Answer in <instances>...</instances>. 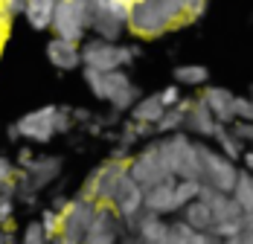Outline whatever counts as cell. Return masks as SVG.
Returning a JSON list of instances; mask_svg holds the SVG:
<instances>
[{"label": "cell", "instance_id": "1", "mask_svg": "<svg viewBox=\"0 0 253 244\" xmlns=\"http://www.w3.org/2000/svg\"><path fill=\"white\" fill-rule=\"evenodd\" d=\"M183 18L186 12L175 0H134L128 15V29L140 38H160L169 29H175Z\"/></svg>", "mask_w": 253, "mask_h": 244}, {"label": "cell", "instance_id": "2", "mask_svg": "<svg viewBox=\"0 0 253 244\" xmlns=\"http://www.w3.org/2000/svg\"><path fill=\"white\" fill-rule=\"evenodd\" d=\"M84 73V84L90 87V93L102 102H108L117 114L131 111L134 102L140 99V87L131 81V76L126 70H114V73H99V70H90V67H82Z\"/></svg>", "mask_w": 253, "mask_h": 244}, {"label": "cell", "instance_id": "3", "mask_svg": "<svg viewBox=\"0 0 253 244\" xmlns=\"http://www.w3.org/2000/svg\"><path fill=\"white\" fill-rule=\"evenodd\" d=\"M137 55H140V47L87 38L82 44V67H90V70H99V73H114V70L131 67L137 61Z\"/></svg>", "mask_w": 253, "mask_h": 244}, {"label": "cell", "instance_id": "4", "mask_svg": "<svg viewBox=\"0 0 253 244\" xmlns=\"http://www.w3.org/2000/svg\"><path fill=\"white\" fill-rule=\"evenodd\" d=\"M61 174V157H52V154H41V157H32L24 169L15 171V201L24 198L26 203H35V195L41 189H47L52 180Z\"/></svg>", "mask_w": 253, "mask_h": 244}, {"label": "cell", "instance_id": "5", "mask_svg": "<svg viewBox=\"0 0 253 244\" xmlns=\"http://www.w3.org/2000/svg\"><path fill=\"white\" fill-rule=\"evenodd\" d=\"M160 148H163V157L169 163V171L175 177L183 180H198V143L192 137H186V131H175L169 137H160Z\"/></svg>", "mask_w": 253, "mask_h": 244}, {"label": "cell", "instance_id": "6", "mask_svg": "<svg viewBox=\"0 0 253 244\" xmlns=\"http://www.w3.org/2000/svg\"><path fill=\"white\" fill-rule=\"evenodd\" d=\"M128 177L134 183H140L143 189H149L154 183H163V180H172L175 174L169 171V163L163 157V148L160 140H152L146 148H140L137 154L128 157Z\"/></svg>", "mask_w": 253, "mask_h": 244}, {"label": "cell", "instance_id": "7", "mask_svg": "<svg viewBox=\"0 0 253 244\" xmlns=\"http://www.w3.org/2000/svg\"><path fill=\"white\" fill-rule=\"evenodd\" d=\"M198 163H201V171H198V180L204 186H212L218 192H233L236 186V177H239V166L227 160L218 148H210L207 143H198Z\"/></svg>", "mask_w": 253, "mask_h": 244}, {"label": "cell", "instance_id": "8", "mask_svg": "<svg viewBox=\"0 0 253 244\" xmlns=\"http://www.w3.org/2000/svg\"><path fill=\"white\" fill-rule=\"evenodd\" d=\"M128 177V163L126 160H105L99 163L96 169L90 171L87 177H84V183H82V195L93 198L96 203H111L114 195H117V189L123 186V180Z\"/></svg>", "mask_w": 253, "mask_h": 244}, {"label": "cell", "instance_id": "9", "mask_svg": "<svg viewBox=\"0 0 253 244\" xmlns=\"http://www.w3.org/2000/svg\"><path fill=\"white\" fill-rule=\"evenodd\" d=\"M50 29L55 38L82 44L84 32L90 29V0H58Z\"/></svg>", "mask_w": 253, "mask_h": 244}, {"label": "cell", "instance_id": "10", "mask_svg": "<svg viewBox=\"0 0 253 244\" xmlns=\"http://www.w3.org/2000/svg\"><path fill=\"white\" fill-rule=\"evenodd\" d=\"M55 134H58V105L35 108L9 128L12 140H29V143H50Z\"/></svg>", "mask_w": 253, "mask_h": 244}, {"label": "cell", "instance_id": "11", "mask_svg": "<svg viewBox=\"0 0 253 244\" xmlns=\"http://www.w3.org/2000/svg\"><path fill=\"white\" fill-rule=\"evenodd\" d=\"M96 209H99V203L93 198L82 195V192L76 198H70L67 209L61 212V233L58 236L82 244L84 236H87V230H90V224H93V218H96Z\"/></svg>", "mask_w": 253, "mask_h": 244}, {"label": "cell", "instance_id": "12", "mask_svg": "<svg viewBox=\"0 0 253 244\" xmlns=\"http://www.w3.org/2000/svg\"><path fill=\"white\" fill-rule=\"evenodd\" d=\"M90 29H93V35L102 38V41L120 44V38H123V32L128 29V24L120 18V15H114L105 3L90 0Z\"/></svg>", "mask_w": 253, "mask_h": 244}, {"label": "cell", "instance_id": "13", "mask_svg": "<svg viewBox=\"0 0 253 244\" xmlns=\"http://www.w3.org/2000/svg\"><path fill=\"white\" fill-rule=\"evenodd\" d=\"M143 192H146V189H143L140 183H134L131 177H126V180H123V186L117 189L114 201L108 203V206H111V209L123 218L126 230H128V224H131V221L143 212Z\"/></svg>", "mask_w": 253, "mask_h": 244}, {"label": "cell", "instance_id": "14", "mask_svg": "<svg viewBox=\"0 0 253 244\" xmlns=\"http://www.w3.org/2000/svg\"><path fill=\"white\" fill-rule=\"evenodd\" d=\"M143 209H146V212H154V215H163V218L180 212L177 198H175V177L149 186V189L143 192Z\"/></svg>", "mask_w": 253, "mask_h": 244}, {"label": "cell", "instance_id": "15", "mask_svg": "<svg viewBox=\"0 0 253 244\" xmlns=\"http://www.w3.org/2000/svg\"><path fill=\"white\" fill-rule=\"evenodd\" d=\"M198 99L210 108L215 122H221V125H233L236 122V93L233 90L212 84V87H204V93Z\"/></svg>", "mask_w": 253, "mask_h": 244}, {"label": "cell", "instance_id": "16", "mask_svg": "<svg viewBox=\"0 0 253 244\" xmlns=\"http://www.w3.org/2000/svg\"><path fill=\"white\" fill-rule=\"evenodd\" d=\"M128 230L143 244H166V239H169V221L163 218V215L146 212V209L128 224Z\"/></svg>", "mask_w": 253, "mask_h": 244}, {"label": "cell", "instance_id": "17", "mask_svg": "<svg viewBox=\"0 0 253 244\" xmlns=\"http://www.w3.org/2000/svg\"><path fill=\"white\" fill-rule=\"evenodd\" d=\"M218 125H221V122H215V117L210 114V108L204 105L201 99H192V108L186 111V120H183L186 134H192V137H204V140H212Z\"/></svg>", "mask_w": 253, "mask_h": 244}, {"label": "cell", "instance_id": "18", "mask_svg": "<svg viewBox=\"0 0 253 244\" xmlns=\"http://www.w3.org/2000/svg\"><path fill=\"white\" fill-rule=\"evenodd\" d=\"M47 61L55 70H76L82 67V47L64 38H50L47 41Z\"/></svg>", "mask_w": 253, "mask_h": 244}, {"label": "cell", "instance_id": "19", "mask_svg": "<svg viewBox=\"0 0 253 244\" xmlns=\"http://www.w3.org/2000/svg\"><path fill=\"white\" fill-rule=\"evenodd\" d=\"M128 114H131V120H134V122L157 125L160 117L166 114V105H163L160 93H152V96H140V99H137V102H134V108H131Z\"/></svg>", "mask_w": 253, "mask_h": 244}, {"label": "cell", "instance_id": "20", "mask_svg": "<svg viewBox=\"0 0 253 244\" xmlns=\"http://www.w3.org/2000/svg\"><path fill=\"white\" fill-rule=\"evenodd\" d=\"M192 108V99H183L177 102L175 108H166V114L160 117V122L154 125V134H160V137H169V134H175V131H183V120H186V111Z\"/></svg>", "mask_w": 253, "mask_h": 244}, {"label": "cell", "instance_id": "21", "mask_svg": "<svg viewBox=\"0 0 253 244\" xmlns=\"http://www.w3.org/2000/svg\"><path fill=\"white\" fill-rule=\"evenodd\" d=\"M55 6H58V0H26V24L32 29H50Z\"/></svg>", "mask_w": 253, "mask_h": 244}, {"label": "cell", "instance_id": "22", "mask_svg": "<svg viewBox=\"0 0 253 244\" xmlns=\"http://www.w3.org/2000/svg\"><path fill=\"white\" fill-rule=\"evenodd\" d=\"M180 218L186 221L192 230H198V233H210L212 230V212H210V206L204 203L201 198H195V201H189L183 209H180Z\"/></svg>", "mask_w": 253, "mask_h": 244}, {"label": "cell", "instance_id": "23", "mask_svg": "<svg viewBox=\"0 0 253 244\" xmlns=\"http://www.w3.org/2000/svg\"><path fill=\"white\" fill-rule=\"evenodd\" d=\"M212 140H215L218 151H221L227 160H233V163H239V160H242V154H245V143L233 134V128H230V125H218Z\"/></svg>", "mask_w": 253, "mask_h": 244}, {"label": "cell", "instance_id": "24", "mask_svg": "<svg viewBox=\"0 0 253 244\" xmlns=\"http://www.w3.org/2000/svg\"><path fill=\"white\" fill-rule=\"evenodd\" d=\"M230 198L239 203V209L245 212V215H253V174L251 171H239V177H236V186H233V192Z\"/></svg>", "mask_w": 253, "mask_h": 244}, {"label": "cell", "instance_id": "25", "mask_svg": "<svg viewBox=\"0 0 253 244\" xmlns=\"http://www.w3.org/2000/svg\"><path fill=\"white\" fill-rule=\"evenodd\" d=\"M149 137H154V125H146V122L128 120L126 125L117 131V146L131 148L134 143H140V140H149Z\"/></svg>", "mask_w": 253, "mask_h": 244}, {"label": "cell", "instance_id": "26", "mask_svg": "<svg viewBox=\"0 0 253 244\" xmlns=\"http://www.w3.org/2000/svg\"><path fill=\"white\" fill-rule=\"evenodd\" d=\"M166 244H207V233H198V230H192L186 221H172L169 224V239Z\"/></svg>", "mask_w": 253, "mask_h": 244}, {"label": "cell", "instance_id": "27", "mask_svg": "<svg viewBox=\"0 0 253 244\" xmlns=\"http://www.w3.org/2000/svg\"><path fill=\"white\" fill-rule=\"evenodd\" d=\"M175 81L186 84V87H201L210 81V70L204 64H180V67H175Z\"/></svg>", "mask_w": 253, "mask_h": 244}, {"label": "cell", "instance_id": "28", "mask_svg": "<svg viewBox=\"0 0 253 244\" xmlns=\"http://www.w3.org/2000/svg\"><path fill=\"white\" fill-rule=\"evenodd\" d=\"M21 244H50V236L44 233L41 221H32L24 227V236H21Z\"/></svg>", "mask_w": 253, "mask_h": 244}, {"label": "cell", "instance_id": "29", "mask_svg": "<svg viewBox=\"0 0 253 244\" xmlns=\"http://www.w3.org/2000/svg\"><path fill=\"white\" fill-rule=\"evenodd\" d=\"M41 227H44V233L55 239L58 233H61V212H55L52 206H47L44 212H41Z\"/></svg>", "mask_w": 253, "mask_h": 244}, {"label": "cell", "instance_id": "30", "mask_svg": "<svg viewBox=\"0 0 253 244\" xmlns=\"http://www.w3.org/2000/svg\"><path fill=\"white\" fill-rule=\"evenodd\" d=\"M230 128H233V134H236V137L245 143V148H253V122L236 120L233 125H230Z\"/></svg>", "mask_w": 253, "mask_h": 244}, {"label": "cell", "instance_id": "31", "mask_svg": "<svg viewBox=\"0 0 253 244\" xmlns=\"http://www.w3.org/2000/svg\"><path fill=\"white\" fill-rule=\"evenodd\" d=\"M236 120L253 122V96H236Z\"/></svg>", "mask_w": 253, "mask_h": 244}, {"label": "cell", "instance_id": "32", "mask_svg": "<svg viewBox=\"0 0 253 244\" xmlns=\"http://www.w3.org/2000/svg\"><path fill=\"white\" fill-rule=\"evenodd\" d=\"M15 218V198L12 195H0V227L12 224Z\"/></svg>", "mask_w": 253, "mask_h": 244}, {"label": "cell", "instance_id": "33", "mask_svg": "<svg viewBox=\"0 0 253 244\" xmlns=\"http://www.w3.org/2000/svg\"><path fill=\"white\" fill-rule=\"evenodd\" d=\"M0 12L12 21V18H18V15L26 12V0H0Z\"/></svg>", "mask_w": 253, "mask_h": 244}, {"label": "cell", "instance_id": "34", "mask_svg": "<svg viewBox=\"0 0 253 244\" xmlns=\"http://www.w3.org/2000/svg\"><path fill=\"white\" fill-rule=\"evenodd\" d=\"M210 0H186V21H201Z\"/></svg>", "mask_w": 253, "mask_h": 244}, {"label": "cell", "instance_id": "35", "mask_svg": "<svg viewBox=\"0 0 253 244\" xmlns=\"http://www.w3.org/2000/svg\"><path fill=\"white\" fill-rule=\"evenodd\" d=\"M15 163H12V160H9V157H3V154H0V186H6V183H9V180H15Z\"/></svg>", "mask_w": 253, "mask_h": 244}, {"label": "cell", "instance_id": "36", "mask_svg": "<svg viewBox=\"0 0 253 244\" xmlns=\"http://www.w3.org/2000/svg\"><path fill=\"white\" fill-rule=\"evenodd\" d=\"M160 99H163L166 108H175L177 102H180V84H169V87H163V90H160Z\"/></svg>", "mask_w": 253, "mask_h": 244}, {"label": "cell", "instance_id": "37", "mask_svg": "<svg viewBox=\"0 0 253 244\" xmlns=\"http://www.w3.org/2000/svg\"><path fill=\"white\" fill-rule=\"evenodd\" d=\"M67 203H70V198H64V195H55L52 198V209H55V212H64V209H67Z\"/></svg>", "mask_w": 253, "mask_h": 244}, {"label": "cell", "instance_id": "38", "mask_svg": "<svg viewBox=\"0 0 253 244\" xmlns=\"http://www.w3.org/2000/svg\"><path fill=\"white\" fill-rule=\"evenodd\" d=\"M242 166H245V171H251L253 174V148H245V154H242V160H239Z\"/></svg>", "mask_w": 253, "mask_h": 244}, {"label": "cell", "instance_id": "39", "mask_svg": "<svg viewBox=\"0 0 253 244\" xmlns=\"http://www.w3.org/2000/svg\"><path fill=\"white\" fill-rule=\"evenodd\" d=\"M32 157H35V154H32L29 148H21V151H18V169H24V166L29 163V160H32Z\"/></svg>", "mask_w": 253, "mask_h": 244}, {"label": "cell", "instance_id": "40", "mask_svg": "<svg viewBox=\"0 0 253 244\" xmlns=\"http://www.w3.org/2000/svg\"><path fill=\"white\" fill-rule=\"evenodd\" d=\"M6 32H9V18L0 12V47H3V41H6Z\"/></svg>", "mask_w": 253, "mask_h": 244}, {"label": "cell", "instance_id": "41", "mask_svg": "<svg viewBox=\"0 0 253 244\" xmlns=\"http://www.w3.org/2000/svg\"><path fill=\"white\" fill-rule=\"evenodd\" d=\"M3 244H21V236H15L12 230H3Z\"/></svg>", "mask_w": 253, "mask_h": 244}, {"label": "cell", "instance_id": "42", "mask_svg": "<svg viewBox=\"0 0 253 244\" xmlns=\"http://www.w3.org/2000/svg\"><path fill=\"white\" fill-rule=\"evenodd\" d=\"M221 244H248L242 236H230V239H221Z\"/></svg>", "mask_w": 253, "mask_h": 244}, {"label": "cell", "instance_id": "43", "mask_svg": "<svg viewBox=\"0 0 253 244\" xmlns=\"http://www.w3.org/2000/svg\"><path fill=\"white\" fill-rule=\"evenodd\" d=\"M120 244H143V242H140V239L131 233V236H123V239H120Z\"/></svg>", "mask_w": 253, "mask_h": 244}, {"label": "cell", "instance_id": "44", "mask_svg": "<svg viewBox=\"0 0 253 244\" xmlns=\"http://www.w3.org/2000/svg\"><path fill=\"white\" fill-rule=\"evenodd\" d=\"M50 244H76V242H70V239H64V236H55V239H50Z\"/></svg>", "mask_w": 253, "mask_h": 244}, {"label": "cell", "instance_id": "45", "mask_svg": "<svg viewBox=\"0 0 253 244\" xmlns=\"http://www.w3.org/2000/svg\"><path fill=\"white\" fill-rule=\"evenodd\" d=\"M207 244H221V239H215V236H210V233H207Z\"/></svg>", "mask_w": 253, "mask_h": 244}, {"label": "cell", "instance_id": "46", "mask_svg": "<svg viewBox=\"0 0 253 244\" xmlns=\"http://www.w3.org/2000/svg\"><path fill=\"white\" fill-rule=\"evenodd\" d=\"M175 3H180V6H183V12H186V0H175Z\"/></svg>", "mask_w": 253, "mask_h": 244}, {"label": "cell", "instance_id": "47", "mask_svg": "<svg viewBox=\"0 0 253 244\" xmlns=\"http://www.w3.org/2000/svg\"><path fill=\"white\" fill-rule=\"evenodd\" d=\"M0 244H3V227H0Z\"/></svg>", "mask_w": 253, "mask_h": 244}, {"label": "cell", "instance_id": "48", "mask_svg": "<svg viewBox=\"0 0 253 244\" xmlns=\"http://www.w3.org/2000/svg\"><path fill=\"white\" fill-rule=\"evenodd\" d=\"M251 96H253V87H251Z\"/></svg>", "mask_w": 253, "mask_h": 244}]
</instances>
